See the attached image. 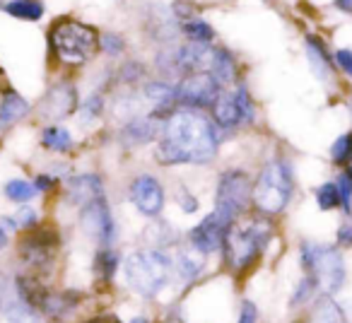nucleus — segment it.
Masks as SVG:
<instances>
[{
    "mask_svg": "<svg viewBox=\"0 0 352 323\" xmlns=\"http://www.w3.org/2000/svg\"><path fill=\"white\" fill-rule=\"evenodd\" d=\"M80 225L97 246H113L116 241V217H113L107 196L80 208Z\"/></svg>",
    "mask_w": 352,
    "mask_h": 323,
    "instance_id": "12",
    "label": "nucleus"
},
{
    "mask_svg": "<svg viewBox=\"0 0 352 323\" xmlns=\"http://www.w3.org/2000/svg\"><path fill=\"white\" fill-rule=\"evenodd\" d=\"M128 49V41L121 32H113V30H107L99 34V54H104L107 58L116 60L126 54Z\"/></svg>",
    "mask_w": 352,
    "mask_h": 323,
    "instance_id": "31",
    "label": "nucleus"
},
{
    "mask_svg": "<svg viewBox=\"0 0 352 323\" xmlns=\"http://www.w3.org/2000/svg\"><path fill=\"white\" fill-rule=\"evenodd\" d=\"M15 220L22 232L34 230V227H39V212H36L32 205H20V210L15 212Z\"/></svg>",
    "mask_w": 352,
    "mask_h": 323,
    "instance_id": "36",
    "label": "nucleus"
},
{
    "mask_svg": "<svg viewBox=\"0 0 352 323\" xmlns=\"http://www.w3.org/2000/svg\"><path fill=\"white\" fill-rule=\"evenodd\" d=\"M131 323H150V318H145V316H135V318H131Z\"/></svg>",
    "mask_w": 352,
    "mask_h": 323,
    "instance_id": "45",
    "label": "nucleus"
},
{
    "mask_svg": "<svg viewBox=\"0 0 352 323\" xmlns=\"http://www.w3.org/2000/svg\"><path fill=\"white\" fill-rule=\"evenodd\" d=\"M104 111H107V99H104V92L92 89V92L80 102L78 118H80L82 126H92L94 121H99V118L104 116Z\"/></svg>",
    "mask_w": 352,
    "mask_h": 323,
    "instance_id": "28",
    "label": "nucleus"
},
{
    "mask_svg": "<svg viewBox=\"0 0 352 323\" xmlns=\"http://www.w3.org/2000/svg\"><path fill=\"white\" fill-rule=\"evenodd\" d=\"M338 191H340V208L345 215H352V174L347 169H342L336 179Z\"/></svg>",
    "mask_w": 352,
    "mask_h": 323,
    "instance_id": "35",
    "label": "nucleus"
},
{
    "mask_svg": "<svg viewBox=\"0 0 352 323\" xmlns=\"http://www.w3.org/2000/svg\"><path fill=\"white\" fill-rule=\"evenodd\" d=\"M174 270H176V280L184 285H193L206 270V258L201 251H196L193 246H176L174 249Z\"/></svg>",
    "mask_w": 352,
    "mask_h": 323,
    "instance_id": "19",
    "label": "nucleus"
},
{
    "mask_svg": "<svg viewBox=\"0 0 352 323\" xmlns=\"http://www.w3.org/2000/svg\"><path fill=\"white\" fill-rule=\"evenodd\" d=\"M160 118H155L150 111L147 113H135V116L126 118L123 126L118 128V140H121L123 147H142L150 145V142H157L162 131Z\"/></svg>",
    "mask_w": 352,
    "mask_h": 323,
    "instance_id": "15",
    "label": "nucleus"
},
{
    "mask_svg": "<svg viewBox=\"0 0 352 323\" xmlns=\"http://www.w3.org/2000/svg\"><path fill=\"white\" fill-rule=\"evenodd\" d=\"M142 244L152 246V249L174 251L176 246L182 244V234H179L169 222H162L155 217V220L145 227V232H142Z\"/></svg>",
    "mask_w": 352,
    "mask_h": 323,
    "instance_id": "21",
    "label": "nucleus"
},
{
    "mask_svg": "<svg viewBox=\"0 0 352 323\" xmlns=\"http://www.w3.org/2000/svg\"><path fill=\"white\" fill-rule=\"evenodd\" d=\"M3 193H6L8 201L15 203V205H27V203H32L39 196L34 181H27V179H10V181L3 186Z\"/></svg>",
    "mask_w": 352,
    "mask_h": 323,
    "instance_id": "29",
    "label": "nucleus"
},
{
    "mask_svg": "<svg viewBox=\"0 0 352 323\" xmlns=\"http://www.w3.org/2000/svg\"><path fill=\"white\" fill-rule=\"evenodd\" d=\"M208 113H210V118L217 123V128L225 135H232V133L254 126L258 109H256V102L251 97L249 87L244 82H236L232 87L222 89L220 97L215 99V104H212Z\"/></svg>",
    "mask_w": 352,
    "mask_h": 323,
    "instance_id": "7",
    "label": "nucleus"
},
{
    "mask_svg": "<svg viewBox=\"0 0 352 323\" xmlns=\"http://www.w3.org/2000/svg\"><path fill=\"white\" fill-rule=\"evenodd\" d=\"M331 162L336 167H347L352 162V131L342 133L331 145Z\"/></svg>",
    "mask_w": 352,
    "mask_h": 323,
    "instance_id": "33",
    "label": "nucleus"
},
{
    "mask_svg": "<svg viewBox=\"0 0 352 323\" xmlns=\"http://www.w3.org/2000/svg\"><path fill=\"white\" fill-rule=\"evenodd\" d=\"M0 12L20 22H39L46 15L44 0H0Z\"/></svg>",
    "mask_w": 352,
    "mask_h": 323,
    "instance_id": "22",
    "label": "nucleus"
},
{
    "mask_svg": "<svg viewBox=\"0 0 352 323\" xmlns=\"http://www.w3.org/2000/svg\"><path fill=\"white\" fill-rule=\"evenodd\" d=\"M345 169H347V172H350V174H352V162H350V164H347V167H345Z\"/></svg>",
    "mask_w": 352,
    "mask_h": 323,
    "instance_id": "46",
    "label": "nucleus"
},
{
    "mask_svg": "<svg viewBox=\"0 0 352 323\" xmlns=\"http://www.w3.org/2000/svg\"><path fill=\"white\" fill-rule=\"evenodd\" d=\"M85 323H121V318H118L116 313H99V316H92Z\"/></svg>",
    "mask_w": 352,
    "mask_h": 323,
    "instance_id": "42",
    "label": "nucleus"
},
{
    "mask_svg": "<svg viewBox=\"0 0 352 323\" xmlns=\"http://www.w3.org/2000/svg\"><path fill=\"white\" fill-rule=\"evenodd\" d=\"M230 227L232 225H227L217 212H210V215H206L198 225H193L191 230L186 232V241H188V246L201 251L203 256L220 254L222 244H225V234Z\"/></svg>",
    "mask_w": 352,
    "mask_h": 323,
    "instance_id": "14",
    "label": "nucleus"
},
{
    "mask_svg": "<svg viewBox=\"0 0 352 323\" xmlns=\"http://www.w3.org/2000/svg\"><path fill=\"white\" fill-rule=\"evenodd\" d=\"M113 80H116L118 87L138 89L147 80V65L140 63V60H126V63H121V68L113 73Z\"/></svg>",
    "mask_w": 352,
    "mask_h": 323,
    "instance_id": "27",
    "label": "nucleus"
},
{
    "mask_svg": "<svg viewBox=\"0 0 352 323\" xmlns=\"http://www.w3.org/2000/svg\"><path fill=\"white\" fill-rule=\"evenodd\" d=\"M208 73L222 85V87H232V85L241 82V65L236 58L234 51H230L227 46H212L210 65H208Z\"/></svg>",
    "mask_w": 352,
    "mask_h": 323,
    "instance_id": "18",
    "label": "nucleus"
},
{
    "mask_svg": "<svg viewBox=\"0 0 352 323\" xmlns=\"http://www.w3.org/2000/svg\"><path fill=\"white\" fill-rule=\"evenodd\" d=\"M336 3V8L340 12H345V15H352V0H333Z\"/></svg>",
    "mask_w": 352,
    "mask_h": 323,
    "instance_id": "43",
    "label": "nucleus"
},
{
    "mask_svg": "<svg viewBox=\"0 0 352 323\" xmlns=\"http://www.w3.org/2000/svg\"><path fill=\"white\" fill-rule=\"evenodd\" d=\"M128 201L131 205L135 208L140 215L150 217H160L164 212V205H166V193H164V186L162 181L155 177V174H138V177L131 179L128 183Z\"/></svg>",
    "mask_w": 352,
    "mask_h": 323,
    "instance_id": "11",
    "label": "nucleus"
},
{
    "mask_svg": "<svg viewBox=\"0 0 352 323\" xmlns=\"http://www.w3.org/2000/svg\"><path fill=\"white\" fill-rule=\"evenodd\" d=\"M41 145L49 152L65 155V152H70L75 147V140H73V133L65 126H60V123H49V126H44V131H41Z\"/></svg>",
    "mask_w": 352,
    "mask_h": 323,
    "instance_id": "25",
    "label": "nucleus"
},
{
    "mask_svg": "<svg viewBox=\"0 0 352 323\" xmlns=\"http://www.w3.org/2000/svg\"><path fill=\"white\" fill-rule=\"evenodd\" d=\"M338 246H342V249H352V222H342L340 227H338Z\"/></svg>",
    "mask_w": 352,
    "mask_h": 323,
    "instance_id": "41",
    "label": "nucleus"
},
{
    "mask_svg": "<svg viewBox=\"0 0 352 323\" xmlns=\"http://www.w3.org/2000/svg\"><path fill=\"white\" fill-rule=\"evenodd\" d=\"M102 196H107V191H104V181L99 174H78V177H70L65 183V203L78 210Z\"/></svg>",
    "mask_w": 352,
    "mask_h": 323,
    "instance_id": "16",
    "label": "nucleus"
},
{
    "mask_svg": "<svg viewBox=\"0 0 352 323\" xmlns=\"http://www.w3.org/2000/svg\"><path fill=\"white\" fill-rule=\"evenodd\" d=\"M292 323H307V321H292Z\"/></svg>",
    "mask_w": 352,
    "mask_h": 323,
    "instance_id": "47",
    "label": "nucleus"
},
{
    "mask_svg": "<svg viewBox=\"0 0 352 323\" xmlns=\"http://www.w3.org/2000/svg\"><path fill=\"white\" fill-rule=\"evenodd\" d=\"M123 275L126 282L138 297L157 299L171 282L176 280L174 256L171 251L152 249V246H140L135 249L123 263Z\"/></svg>",
    "mask_w": 352,
    "mask_h": 323,
    "instance_id": "4",
    "label": "nucleus"
},
{
    "mask_svg": "<svg viewBox=\"0 0 352 323\" xmlns=\"http://www.w3.org/2000/svg\"><path fill=\"white\" fill-rule=\"evenodd\" d=\"M273 236H275V227L268 215H261V212H256L251 217L244 215L227 230L225 244H222L220 251L222 263L234 275L249 273L263 258Z\"/></svg>",
    "mask_w": 352,
    "mask_h": 323,
    "instance_id": "2",
    "label": "nucleus"
},
{
    "mask_svg": "<svg viewBox=\"0 0 352 323\" xmlns=\"http://www.w3.org/2000/svg\"><path fill=\"white\" fill-rule=\"evenodd\" d=\"M294 196V172L289 159L285 157H270L261 167L258 177L254 179V193L251 205L261 215H283Z\"/></svg>",
    "mask_w": 352,
    "mask_h": 323,
    "instance_id": "5",
    "label": "nucleus"
},
{
    "mask_svg": "<svg viewBox=\"0 0 352 323\" xmlns=\"http://www.w3.org/2000/svg\"><path fill=\"white\" fill-rule=\"evenodd\" d=\"M307 323H347V313L333 297L321 294V297L311 304Z\"/></svg>",
    "mask_w": 352,
    "mask_h": 323,
    "instance_id": "24",
    "label": "nucleus"
},
{
    "mask_svg": "<svg viewBox=\"0 0 352 323\" xmlns=\"http://www.w3.org/2000/svg\"><path fill=\"white\" fill-rule=\"evenodd\" d=\"M304 51H307V60L311 65V73L318 80L328 82L336 75V58L333 51L328 49V44L323 41V36L318 34H307L304 36Z\"/></svg>",
    "mask_w": 352,
    "mask_h": 323,
    "instance_id": "17",
    "label": "nucleus"
},
{
    "mask_svg": "<svg viewBox=\"0 0 352 323\" xmlns=\"http://www.w3.org/2000/svg\"><path fill=\"white\" fill-rule=\"evenodd\" d=\"M8 244H10V234H8V230L3 225H0V251L8 249Z\"/></svg>",
    "mask_w": 352,
    "mask_h": 323,
    "instance_id": "44",
    "label": "nucleus"
},
{
    "mask_svg": "<svg viewBox=\"0 0 352 323\" xmlns=\"http://www.w3.org/2000/svg\"><path fill=\"white\" fill-rule=\"evenodd\" d=\"M314 198H316V205L318 210L323 212H331L340 208V191H338V183L336 181H326L314 191Z\"/></svg>",
    "mask_w": 352,
    "mask_h": 323,
    "instance_id": "32",
    "label": "nucleus"
},
{
    "mask_svg": "<svg viewBox=\"0 0 352 323\" xmlns=\"http://www.w3.org/2000/svg\"><path fill=\"white\" fill-rule=\"evenodd\" d=\"M321 297V289H318L316 280L311 278V275H304L302 280L297 282V287H294L292 297H289V309H302L307 307V304H314L316 299Z\"/></svg>",
    "mask_w": 352,
    "mask_h": 323,
    "instance_id": "30",
    "label": "nucleus"
},
{
    "mask_svg": "<svg viewBox=\"0 0 352 323\" xmlns=\"http://www.w3.org/2000/svg\"><path fill=\"white\" fill-rule=\"evenodd\" d=\"M299 265H302L304 275H311L316 280L321 294L333 297L345 287L347 268L338 246L302 241L299 244Z\"/></svg>",
    "mask_w": 352,
    "mask_h": 323,
    "instance_id": "6",
    "label": "nucleus"
},
{
    "mask_svg": "<svg viewBox=\"0 0 352 323\" xmlns=\"http://www.w3.org/2000/svg\"><path fill=\"white\" fill-rule=\"evenodd\" d=\"M58 181H60V179L56 177V174H46V172H41V174H36V177H34V186H36V191H39V193L54 191V188L58 186Z\"/></svg>",
    "mask_w": 352,
    "mask_h": 323,
    "instance_id": "40",
    "label": "nucleus"
},
{
    "mask_svg": "<svg viewBox=\"0 0 352 323\" xmlns=\"http://www.w3.org/2000/svg\"><path fill=\"white\" fill-rule=\"evenodd\" d=\"M225 137L208 111L176 109L162 123L155 142V159L162 167H203L217 157Z\"/></svg>",
    "mask_w": 352,
    "mask_h": 323,
    "instance_id": "1",
    "label": "nucleus"
},
{
    "mask_svg": "<svg viewBox=\"0 0 352 323\" xmlns=\"http://www.w3.org/2000/svg\"><path fill=\"white\" fill-rule=\"evenodd\" d=\"M32 113V104L22 97L17 89L8 87L0 94V131L15 126V123L25 121Z\"/></svg>",
    "mask_w": 352,
    "mask_h": 323,
    "instance_id": "20",
    "label": "nucleus"
},
{
    "mask_svg": "<svg viewBox=\"0 0 352 323\" xmlns=\"http://www.w3.org/2000/svg\"><path fill=\"white\" fill-rule=\"evenodd\" d=\"M118 268H121V256H118V251L113 249V246H99L92 260L94 278L102 285H109V282H113Z\"/></svg>",
    "mask_w": 352,
    "mask_h": 323,
    "instance_id": "23",
    "label": "nucleus"
},
{
    "mask_svg": "<svg viewBox=\"0 0 352 323\" xmlns=\"http://www.w3.org/2000/svg\"><path fill=\"white\" fill-rule=\"evenodd\" d=\"M176 107L179 109H196V111H210L215 99L220 97L222 87L210 73L198 70L176 80Z\"/></svg>",
    "mask_w": 352,
    "mask_h": 323,
    "instance_id": "10",
    "label": "nucleus"
},
{
    "mask_svg": "<svg viewBox=\"0 0 352 323\" xmlns=\"http://www.w3.org/2000/svg\"><path fill=\"white\" fill-rule=\"evenodd\" d=\"M350 107H352V94H350Z\"/></svg>",
    "mask_w": 352,
    "mask_h": 323,
    "instance_id": "48",
    "label": "nucleus"
},
{
    "mask_svg": "<svg viewBox=\"0 0 352 323\" xmlns=\"http://www.w3.org/2000/svg\"><path fill=\"white\" fill-rule=\"evenodd\" d=\"M99 34L97 27L87 25L75 17H58L49 30V54L58 68L78 70L87 65L99 54Z\"/></svg>",
    "mask_w": 352,
    "mask_h": 323,
    "instance_id": "3",
    "label": "nucleus"
},
{
    "mask_svg": "<svg viewBox=\"0 0 352 323\" xmlns=\"http://www.w3.org/2000/svg\"><path fill=\"white\" fill-rule=\"evenodd\" d=\"M36 109H39V116L51 123H58V121H63V118L75 116L80 109L78 85L70 82V80H58V82H54L46 89L41 102L36 104Z\"/></svg>",
    "mask_w": 352,
    "mask_h": 323,
    "instance_id": "13",
    "label": "nucleus"
},
{
    "mask_svg": "<svg viewBox=\"0 0 352 323\" xmlns=\"http://www.w3.org/2000/svg\"><path fill=\"white\" fill-rule=\"evenodd\" d=\"M236 323H258V309H256V304L251 299H244L239 304V318H236Z\"/></svg>",
    "mask_w": 352,
    "mask_h": 323,
    "instance_id": "39",
    "label": "nucleus"
},
{
    "mask_svg": "<svg viewBox=\"0 0 352 323\" xmlns=\"http://www.w3.org/2000/svg\"><path fill=\"white\" fill-rule=\"evenodd\" d=\"M251 193H254V179H251V174L246 169H225L220 174V179H217L212 212H217L227 225H234L236 220L249 215Z\"/></svg>",
    "mask_w": 352,
    "mask_h": 323,
    "instance_id": "8",
    "label": "nucleus"
},
{
    "mask_svg": "<svg viewBox=\"0 0 352 323\" xmlns=\"http://www.w3.org/2000/svg\"><path fill=\"white\" fill-rule=\"evenodd\" d=\"M176 203H179V208H182L186 215H193V212H198V208H201V203H198V198L193 196L188 188H179L176 191Z\"/></svg>",
    "mask_w": 352,
    "mask_h": 323,
    "instance_id": "37",
    "label": "nucleus"
},
{
    "mask_svg": "<svg viewBox=\"0 0 352 323\" xmlns=\"http://www.w3.org/2000/svg\"><path fill=\"white\" fill-rule=\"evenodd\" d=\"M333 58H336V68L342 75L352 78V51L350 49H336L333 51Z\"/></svg>",
    "mask_w": 352,
    "mask_h": 323,
    "instance_id": "38",
    "label": "nucleus"
},
{
    "mask_svg": "<svg viewBox=\"0 0 352 323\" xmlns=\"http://www.w3.org/2000/svg\"><path fill=\"white\" fill-rule=\"evenodd\" d=\"M179 34L184 41H191V44H215L217 32L203 17H193V20L179 22Z\"/></svg>",
    "mask_w": 352,
    "mask_h": 323,
    "instance_id": "26",
    "label": "nucleus"
},
{
    "mask_svg": "<svg viewBox=\"0 0 352 323\" xmlns=\"http://www.w3.org/2000/svg\"><path fill=\"white\" fill-rule=\"evenodd\" d=\"M58 232L51 227H34V230H25L22 236L17 239V258L25 265L27 273L46 275L54 270L56 258H58Z\"/></svg>",
    "mask_w": 352,
    "mask_h": 323,
    "instance_id": "9",
    "label": "nucleus"
},
{
    "mask_svg": "<svg viewBox=\"0 0 352 323\" xmlns=\"http://www.w3.org/2000/svg\"><path fill=\"white\" fill-rule=\"evenodd\" d=\"M169 10L176 22H186V20H193V17H201V5H198L196 0H171Z\"/></svg>",
    "mask_w": 352,
    "mask_h": 323,
    "instance_id": "34",
    "label": "nucleus"
}]
</instances>
